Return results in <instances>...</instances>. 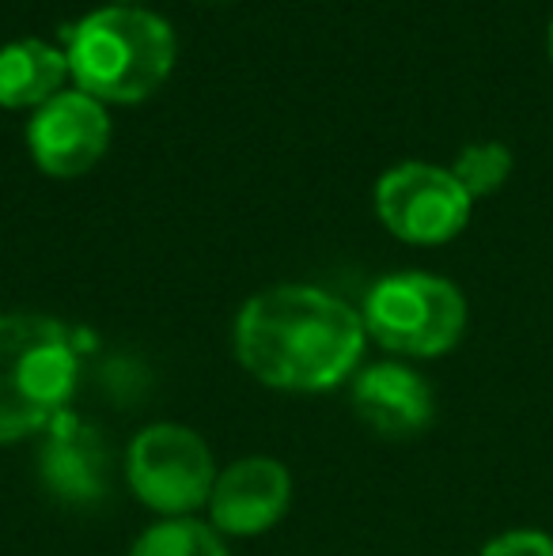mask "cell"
<instances>
[{
  "instance_id": "cell-8",
  "label": "cell",
  "mask_w": 553,
  "mask_h": 556,
  "mask_svg": "<svg viewBox=\"0 0 553 556\" xmlns=\"http://www.w3.org/2000/svg\"><path fill=\"white\" fill-rule=\"evenodd\" d=\"M292 504V477L269 454L231 462L216 473L209 496V527L228 538H254L274 530Z\"/></svg>"
},
{
  "instance_id": "cell-5",
  "label": "cell",
  "mask_w": 553,
  "mask_h": 556,
  "mask_svg": "<svg viewBox=\"0 0 553 556\" xmlns=\"http://www.w3.org/2000/svg\"><path fill=\"white\" fill-rule=\"evenodd\" d=\"M216 473L209 443L171 420L140 428L126 451L129 492L163 519H190L198 507H209Z\"/></svg>"
},
{
  "instance_id": "cell-6",
  "label": "cell",
  "mask_w": 553,
  "mask_h": 556,
  "mask_svg": "<svg viewBox=\"0 0 553 556\" xmlns=\"http://www.w3.org/2000/svg\"><path fill=\"white\" fill-rule=\"evenodd\" d=\"M470 193L448 167L399 163L376 186V213L387 231L414 247H436L455 239L470 220Z\"/></svg>"
},
{
  "instance_id": "cell-7",
  "label": "cell",
  "mask_w": 553,
  "mask_h": 556,
  "mask_svg": "<svg viewBox=\"0 0 553 556\" xmlns=\"http://www.w3.org/2000/svg\"><path fill=\"white\" fill-rule=\"evenodd\" d=\"M111 140V117L88 91H61L27 125V144L35 163L53 178H76L99 163Z\"/></svg>"
},
{
  "instance_id": "cell-11",
  "label": "cell",
  "mask_w": 553,
  "mask_h": 556,
  "mask_svg": "<svg viewBox=\"0 0 553 556\" xmlns=\"http://www.w3.org/2000/svg\"><path fill=\"white\" fill-rule=\"evenodd\" d=\"M68 73V53L42 38H20L0 50V106H46L61 96Z\"/></svg>"
},
{
  "instance_id": "cell-13",
  "label": "cell",
  "mask_w": 553,
  "mask_h": 556,
  "mask_svg": "<svg viewBox=\"0 0 553 556\" xmlns=\"http://www.w3.org/2000/svg\"><path fill=\"white\" fill-rule=\"evenodd\" d=\"M451 175L458 178L470 198H486V193L501 190L512 175V152L501 144V140H478V144H466L458 152Z\"/></svg>"
},
{
  "instance_id": "cell-4",
  "label": "cell",
  "mask_w": 553,
  "mask_h": 556,
  "mask_svg": "<svg viewBox=\"0 0 553 556\" xmlns=\"http://www.w3.org/2000/svg\"><path fill=\"white\" fill-rule=\"evenodd\" d=\"M364 330L394 356H443L466 330V300L432 273H394L364 295Z\"/></svg>"
},
{
  "instance_id": "cell-3",
  "label": "cell",
  "mask_w": 553,
  "mask_h": 556,
  "mask_svg": "<svg viewBox=\"0 0 553 556\" xmlns=\"http://www.w3.org/2000/svg\"><path fill=\"white\" fill-rule=\"evenodd\" d=\"M68 73L91 99L137 103L175 68V30L137 4H111L68 30Z\"/></svg>"
},
{
  "instance_id": "cell-15",
  "label": "cell",
  "mask_w": 553,
  "mask_h": 556,
  "mask_svg": "<svg viewBox=\"0 0 553 556\" xmlns=\"http://www.w3.org/2000/svg\"><path fill=\"white\" fill-rule=\"evenodd\" d=\"M550 61H553V20H550Z\"/></svg>"
},
{
  "instance_id": "cell-16",
  "label": "cell",
  "mask_w": 553,
  "mask_h": 556,
  "mask_svg": "<svg viewBox=\"0 0 553 556\" xmlns=\"http://www.w3.org/2000/svg\"><path fill=\"white\" fill-rule=\"evenodd\" d=\"M114 4H137V0H114Z\"/></svg>"
},
{
  "instance_id": "cell-12",
  "label": "cell",
  "mask_w": 553,
  "mask_h": 556,
  "mask_svg": "<svg viewBox=\"0 0 553 556\" xmlns=\"http://www.w3.org/2000/svg\"><path fill=\"white\" fill-rule=\"evenodd\" d=\"M129 556H228L224 534L201 519H160L134 542Z\"/></svg>"
},
{
  "instance_id": "cell-9",
  "label": "cell",
  "mask_w": 553,
  "mask_h": 556,
  "mask_svg": "<svg viewBox=\"0 0 553 556\" xmlns=\"http://www.w3.org/2000/svg\"><path fill=\"white\" fill-rule=\"evenodd\" d=\"M353 409L372 432L406 440L432 425V387L406 364H372L353 379Z\"/></svg>"
},
{
  "instance_id": "cell-10",
  "label": "cell",
  "mask_w": 553,
  "mask_h": 556,
  "mask_svg": "<svg viewBox=\"0 0 553 556\" xmlns=\"http://www.w3.org/2000/svg\"><path fill=\"white\" fill-rule=\"evenodd\" d=\"M106 451L91 428L76 417H61L50 428V443L42 451V481L53 496L68 504H91L106 489Z\"/></svg>"
},
{
  "instance_id": "cell-2",
  "label": "cell",
  "mask_w": 553,
  "mask_h": 556,
  "mask_svg": "<svg viewBox=\"0 0 553 556\" xmlns=\"http://www.w3.org/2000/svg\"><path fill=\"white\" fill-rule=\"evenodd\" d=\"M80 382V352L65 323L0 315V443H20L68 413Z\"/></svg>"
},
{
  "instance_id": "cell-14",
  "label": "cell",
  "mask_w": 553,
  "mask_h": 556,
  "mask_svg": "<svg viewBox=\"0 0 553 556\" xmlns=\"http://www.w3.org/2000/svg\"><path fill=\"white\" fill-rule=\"evenodd\" d=\"M481 556H553V538L542 530H508L493 538Z\"/></svg>"
},
{
  "instance_id": "cell-1",
  "label": "cell",
  "mask_w": 553,
  "mask_h": 556,
  "mask_svg": "<svg viewBox=\"0 0 553 556\" xmlns=\"http://www.w3.org/2000/svg\"><path fill=\"white\" fill-rule=\"evenodd\" d=\"M364 341L361 311L311 285L266 288L236 318L239 364L288 394H323L353 379Z\"/></svg>"
}]
</instances>
